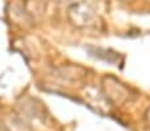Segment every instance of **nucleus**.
Instances as JSON below:
<instances>
[{
    "instance_id": "nucleus-1",
    "label": "nucleus",
    "mask_w": 150,
    "mask_h": 131,
    "mask_svg": "<svg viewBox=\"0 0 150 131\" xmlns=\"http://www.w3.org/2000/svg\"><path fill=\"white\" fill-rule=\"evenodd\" d=\"M68 17L73 25L79 27V28H84V27H88L93 23L94 11L91 7V4L85 3V1H79V3H74L73 6L69 7Z\"/></svg>"
},
{
    "instance_id": "nucleus-2",
    "label": "nucleus",
    "mask_w": 150,
    "mask_h": 131,
    "mask_svg": "<svg viewBox=\"0 0 150 131\" xmlns=\"http://www.w3.org/2000/svg\"><path fill=\"white\" fill-rule=\"evenodd\" d=\"M147 119H149V122H150V110H149V117H147Z\"/></svg>"
}]
</instances>
